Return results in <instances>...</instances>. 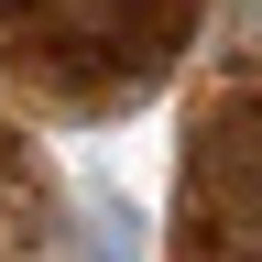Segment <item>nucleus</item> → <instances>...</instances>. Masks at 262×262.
<instances>
[{
	"label": "nucleus",
	"mask_w": 262,
	"mask_h": 262,
	"mask_svg": "<svg viewBox=\"0 0 262 262\" xmlns=\"http://www.w3.org/2000/svg\"><path fill=\"white\" fill-rule=\"evenodd\" d=\"M186 262H262V98L208 110L186 142Z\"/></svg>",
	"instance_id": "nucleus-1"
}]
</instances>
